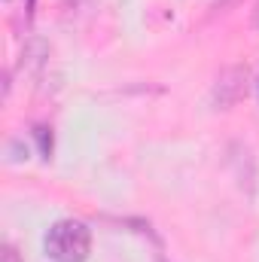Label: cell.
Returning a JSON list of instances; mask_svg holds the SVG:
<instances>
[{"mask_svg": "<svg viewBox=\"0 0 259 262\" xmlns=\"http://www.w3.org/2000/svg\"><path fill=\"white\" fill-rule=\"evenodd\" d=\"M3 262H18V256H15V250L12 247H3V256H0Z\"/></svg>", "mask_w": 259, "mask_h": 262, "instance_id": "7a4b0ae2", "label": "cell"}, {"mask_svg": "<svg viewBox=\"0 0 259 262\" xmlns=\"http://www.w3.org/2000/svg\"><path fill=\"white\" fill-rule=\"evenodd\" d=\"M256 92H259V85H256Z\"/></svg>", "mask_w": 259, "mask_h": 262, "instance_id": "3957f363", "label": "cell"}, {"mask_svg": "<svg viewBox=\"0 0 259 262\" xmlns=\"http://www.w3.org/2000/svg\"><path fill=\"white\" fill-rule=\"evenodd\" d=\"M46 256L55 262H85L92 253V232L79 220H58L43 238Z\"/></svg>", "mask_w": 259, "mask_h": 262, "instance_id": "6da1fadb", "label": "cell"}]
</instances>
